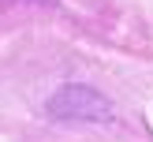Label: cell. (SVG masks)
<instances>
[]
</instances>
